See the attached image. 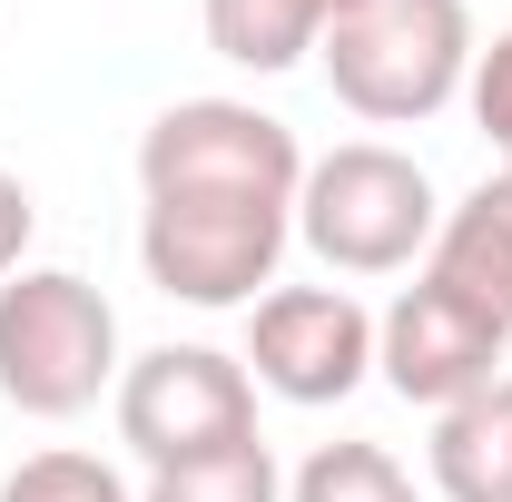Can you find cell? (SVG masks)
Wrapping results in <instances>:
<instances>
[{
  "mask_svg": "<svg viewBox=\"0 0 512 502\" xmlns=\"http://www.w3.org/2000/svg\"><path fill=\"white\" fill-rule=\"evenodd\" d=\"M306 148L256 99H178L138 138V266L178 306H256L296 237Z\"/></svg>",
  "mask_w": 512,
  "mask_h": 502,
  "instance_id": "1",
  "label": "cell"
},
{
  "mask_svg": "<svg viewBox=\"0 0 512 502\" xmlns=\"http://www.w3.org/2000/svg\"><path fill=\"white\" fill-rule=\"evenodd\" d=\"M119 306L79 266L0 276V404L30 424H69L99 394H119Z\"/></svg>",
  "mask_w": 512,
  "mask_h": 502,
  "instance_id": "2",
  "label": "cell"
},
{
  "mask_svg": "<svg viewBox=\"0 0 512 502\" xmlns=\"http://www.w3.org/2000/svg\"><path fill=\"white\" fill-rule=\"evenodd\" d=\"M473 10L463 0H355L335 10V30L316 40L325 89L375 128H414L463 99L473 79Z\"/></svg>",
  "mask_w": 512,
  "mask_h": 502,
  "instance_id": "3",
  "label": "cell"
},
{
  "mask_svg": "<svg viewBox=\"0 0 512 502\" xmlns=\"http://www.w3.org/2000/svg\"><path fill=\"white\" fill-rule=\"evenodd\" d=\"M444 227V197L424 178V158L384 148V138H345L306 158V188H296V237L325 276H404L434 256Z\"/></svg>",
  "mask_w": 512,
  "mask_h": 502,
  "instance_id": "4",
  "label": "cell"
},
{
  "mask_svg": "<svg viewBox=\"0 0 512 502\" xmlns=\"http://www.w3.org/2000/svg\"><path fill=\"white\" fill-rule=\"evenodd\" d=\"M109 404H119V443L148 473L256 443V375H247V355H217V345H148V355H128Z\"/></svg>",
  "mask_w": 512,
  "mask_h": 502,
  "instance_id": "5",
  "label": "cell"
},
{
  "mask_svg": "<svg viewBox=\"0 0 512 502\" xmlns=\"http://www.w3.org/2000/svg\"><path fill=\"white\" fill-rule=\"evenodd\" d=\"M247 375L276 404H345L375 375V315L345 286H266L247 306Z\"/></svg>",
  "mask_w": 512,
  "mask_h": 502,
  "instance_id": "6",
  "label": "cell"
},
{
  "mask_svg": "<svg viewBox=\"0 0 512 502\" xmlns=\"http://www.w3.org/2000/svg\"><path fill=\"white\" fill-rule=\"evenodd\" d=\"M503 345H512V325H493L473 296H453L434 276H414V286L375 315V375L394 384L404 404H424V414L483 394V384L503 375Z\"/></svg>",
  "mask_w": 512,
  "mask_h": 502,
  "instance_id": "7",
  "label": "cell"
},
{
  "mask_svg": "<svg viewBox=\"0 0 512 502\" xmlns=\"http://www.w3.org/2000/svg\"><path fill=\"white\" fill-rule=\"evenodd\" d=\"M424 276H434V286H453V296H473L493 325H512V168L444 207Z\"/></svg>",
  "mask_w": 512,
  "mask_h": 502,
  "instance_id": "8",
  "label": "cell"
},
{
  "mask_svg": "<svg viewBox=\"0 0 512 502\" xmlns=\"http://www.w3.org/2000/svg\"><path fill=\"white\" fill-rule=\"evenodd\" d=\"M434 493L444 502H512V375H493L483 394H463L434 414Z\"/></svg>",
  "mask_w": 512,
  "mask_h": 502,
  "instance_id": "9",
  "label": "cell"
},
{
  "mask_svg": "<svg viewBox=\"0 0 512 502\" xmlns=\"http://www.w3.org/2000/svg\"><path fill=\"white\" fill-rule=\"evenodd\" d=\"M335 10H355V0H207V50L256 69V79H276V69L316 60Z\"/></svg>",
  "mask_w": 512,
  "mask_h": 502,
  "instance_id": "10",
  "label": "cell"
},
{
  "mask_svg": "<svg viewBox=\"0 0 512 502\" xmlns=\"http://www.w3.org/2000/svg\"><path fill=\"white\" fill-rule=\"evenodd\" d=\"M286 502H414V473L384 443H316L286 473Z\"/></svg>",
  "mask_w": 512,
  "mask_h": 502,
  "instance_id": "11",
  "label": "cell"
},
{
  "mask_svg": "<svg viewBox=\"0 0 512 502\" xmlns=\"http://www.w3.org/2000/svg\"><path fill=\"white\" fill-rule=\"evenodd\" d=\"M138 502H286V473H276V453L266 434L237 443V453H207V463H168V473H148V493Z\"/></svg>",
  "mask_w": 512,
  "mask_h": 502,
  "instance_id": "12",
  "label": "cell"
},
{
  "mask_svg": "<svg viewBox=\"0 0 512 502\" xmlns=\"http://www.w3.org/2000/svg\"><path fill=\"white\" fill-rule=\"evenodd\" d=\"M0 502H138V493H128L99 453H69L60 443V453H30L20 473H0Z\"/></svg>",
  "mask_w": 512,
  "mask_h": 502,
  "instance_id": "13",
  "label": "cell"
},
{
  "mask_svg": "<svg viewBox=\"0 0 512 502\" xmlns=\"http://www.w3.org/2000/svg\"><path fill=\"white\" fill-rule=\"evenodd\" d=\"M463 99H473V128L503 148V168H512V30H493V40L473 50V79H463Z\"/></svg>",
  "mask_w": 512,
  "mask_h": 502,
  "instance_id": "14",
  "label": "cell"
},
{
  "mask_svg": "<svg viewBox=\"0 0 512 502\" xmlns=\"http://www.w3.org/2000/svg\"><path fill=\"white\" fill-rule=\"evenodd\" d=\"M30 227H40V207H30V188L0 168V276H20V256H30Z\"/></svg>",
  "mask_w": 512,
  "mask_h": 502,
  "instance_id": "15",
  "label": "cell"
}]
</instances>
